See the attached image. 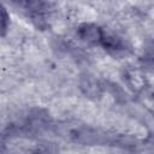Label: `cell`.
Returning <instances> with one entry per match:
<instances>
[{"mask_svg": "<svg viewBox=\"0 0 154 154\" xmlns=\"http://www.w3.org/2000/svg\"><path fill=\"white\" fill-rule=\"evenodd\" d=\"M103 30L94 24H83L82 26H79L78 29V34L79 36L85 40L87 42L94 43V45H100L101 38L103 36Z\"/></svg>", "mask_w": 154, "mask_h": 154, "instance_id": "1", "label": "cell"}, {"mask_svg": "<svg viewBox=\"0 0 154 154\" xmlns=\"http://www.w3.org/2000/svg\"><path fill=\"white\" fill-rule=\"evenodd\" d=\"M125 79L128 81L130 88H132L134 90H140L144 85V78L136 70H128L125 72Z\"/></svg>", "mask_w": 154, "mask_h": 154, "instance_id": "2", "label": "cell"}, {"mask_svg": "<svg viewBox=\"0 0 154 154\" xmlns=\"http://www.w3.org/2000/svg\"><path fill=\"white\" fill-rule=\"evenodd\" d=\"M6 19H7V17H6V12L4 8V11H2V30H4V32L6 30Z\"/></svg>", "mask_w": 154, "mask_h": 154, "instance_id": "3", "label": "cell"}]
</instances>
